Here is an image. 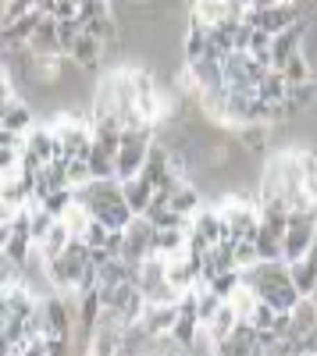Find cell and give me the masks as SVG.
I'll use <instances>...</instances> for the list:
<instances>
[{"label": "cell", "mask_w": 317, "mask_h": 356, "mask_svg": "<svg viewBox=\"0 0 317 356\" xmlns=\"http://www.w3.org/2000/svg\"><path fill=\"white\" fill-rule=\"evenodd\" d=\"M68 243H72V228H68L65 221H57V225L43 235V243H40L36 250H40V257L50 264V260H57V257L65 253V246H68Z\"/></svg>", "instance_id": "obj_15"}, {"label": "cell", "mask_w": 317, "mask_h": 356, "mask_svg": "<svg viewBox=\"0 0 317 356\" xmlns=\"http://www.w3.org/2000/svg\"><path fill=\"white\" fill-rule=\"evenodd\" d=\"M175 321H179V307H164V303H147V310H143V317H139V324L154 339L168 335L171 328H175Z\"/></svg>", "instance_id": "obj_7"}, {"label": "cell", "mask_w": 317, "mask_h": 356, "mask_svg": "<svg viewBox=\"0 0 317 356\" xmlns=\"http://www.w3.org/2000/svg\"><path fill=\"white\" fill-rule=\"evenodd\" d=\"M300 18H307L296 4L293 8H257V11H246L243 15V22L250 25V29H261V33H268V36H278V33H285L289 25H296Z\"/></svg>", "instance_id": "obj_4"}, {"label": "cell", "mask_w": 317, "mask_h": 356, "mask_svg": "<svg viewBox=\"0 0 317 356\" xmlns=\"http://www.w3.org/2000/svg\"><path fill=\"white\" fill-rule=\"evenodd\" d=\"M257 264V246L253 243H236V267H253Z\"/></svg>", "instance_id": "obj_27"}, {"label": "cell", "mask_w": 317, "mask_h": 356, "mask_svg": "<svg viewBox=\"0 0 317 356\" xmlns=\"http://www.w3.org/2000/svg\"><path fill=\"white\" fill-rule=\"evenodd\" d=\"M143 218H147L157 232H161V228H186V232H189V225H193L189 218H182V214H175V211H168V207H164V211H147Z\"/></svg>", "instance_id": "obj_25"}, {"label": "cell", "mask_w": 317, "mask_h": 356, "mask_svg": "<svg viewBox=\"0 0 317 356\" xmlns=\"http://www.w3.org/2000/svg\"><path fill=\"white\" fill-rule=\"evenodd\" d=\"M154 146V129H129L122 132V143H118V154H114V175L118 182H129L143 171V161H147Z\"/></svg>", "instance_id": "obj_1"}, {"label": "cell", "mask_w": 317, "mask_h": 356, "mask_svg": "<svg viewBox=\"0 0 317 356\" xmlns=\"http://www.w3.org/2000/svg\"><path fill=\"white\" fill-rule=\"evenodd\" d=\"M204 196H200V189H196V182H182L175 193H171V200H168V211H175V214H182V218H196L200 211H204Z\"/></svg>", "instance_id": "obj_9"}, {"label": "cell", "mask_w": 317, "mask_h": 356, "mask_svg": "<svg viewBox=\"0 0 317 356\" xmlns=\"http://www.w3.org/2000/svg\"><path fill=\"white\" fill-rule=\"evenodd\" d=\"M90 178H118L114 175V157L107 154V150H100V146L93 143V150H90Z\"/></svg>", "instance_id": "obj_24"}, {"label": "cell", "mask_w": 317, "mask_h": 356, "mask_svg": "<svg viewBox=\"0 0 317 356\" xmlns=\"http://www.w3.org/2000/svg\"><path fill=\"white\" fill-rule=\"evenodd\" d=\"M0 200H4L15 214L25 211V207L33 203V175H25V171L4 175L0 178Z\"/></svg>", "instance_id": "obj_6"}, {"label": "cell", "mask_w": 317, "mask_h": 356, "mask_svg": "<svg viewBox=\"0 0 317 356\" xmlns=\"http://www.w3.org/2000/svg\"><path fill=\"white\" fill-rule=\"evenodd\" d=\"M15 356H47V339H33L22 349H15Z\"/></svg>", "instance_id": "obj_28"}, {"label": "cell", "mask_w": 317, "mask_h": 356, "mask_svg": "<svg viewBox=\"0 0 317 356\" xmlns=\"http://www.w3.org/2000/svg\"><path fill=\"white\" fill-rule=\"evenodd\" d=\"M122 196H125L129 211L136 218H143V214H147V207H150V200H154V186L143 182V178H129V182H122Z\"/></svg>", "instance_id": "obj_13"}, {"label": "cell", "mask_w": 317, "mask_h": 356, "mask_svg": "<svg viewBox=\"0 0 317 356\" xmlns=\"http://www.w3.org/2000/svg\"><path fill=\"white\" fill-rule=\"evenodd\" d=\"M314 235H317V211L289 214V225H285V235H282V260L285 264L303 260L314 246Z\"/></svg>", "instance_id": "obj_2"}, {"label": "cell", "mask_w": 317, "mask_h": 356, "mask_svg": "<svg viewBox=\"0 0 317 356\" xmlns=\"http://www.w3.org/2000/svg\"><path fill=\"white\" fill-rule=\"evenodd\" d=\"M4 146H22V139H18V136H11L4 125H0V150H4Z\"/></svg>", "instance_id": "obj_29"}, {"label": "cell", "mask_w": 317, "mask_h": 356, "mask_svg": "<svg viewBox=\"0 0 317 356\" xmlns=\"http://www.w3.org/2000/svg\"><path fill=\"white\" fill-rule=\"evenodd\" d=\"M8 235H11V221H0V253L8 246Z\"/></svg>", "instance_id": "obj_30"}, {"label": "cell", "mask_w": 317, "mask_h": 356, "mask_svg": "<svg viewBox=\"0 0 317 356\" xmlns=\"http://www.w3.org/2000/svg\"><path fill=\"white\" fill-rule=\"evenodd\" d=\"M239 285H243V278H239V267H236V271H221V275H214L204 289H211L214 296H221V300H232Z\"/></svg>", "instance_id": "obj_21"}, {"label": "cell", "mask_w": 317, "mask_h": 356, "mask_svg": "<svg viewBox=\"0 0 317 356\" xmlns=\"http://www.w3.org/2000/svg\"><path fill=\"white\" fill-rule=\"evenodd\" d=\"M147 257H154V225L147 218H132V225L122 232V260L143 264Z\"/></svg>", "instance_id": "obj_3"}, {"label": "cell", "mask_w": 317, "mask_h": 356, "mask_svg": "<svg viewBox=\"0 0 317 356\" xmlns=\"http://www.w3.org/2000/svg\"><path fill=\"white\" fill-rule=\"evenodd\" d=\"M282 79H285V86H307V82H314L317 79V72H314V65L307 61V54L300 50L289 65L282 68Z\"/></svg>", "instance_id": "obj_17"}, {"label": "cell", "mask_w": 317, "mask_h": 356, "mask_svg": "<svg viewBox=\"0 0 317 356\" xmlns=\"http://www.w3.org/2000/svg\"><path fill=\"white\" fill-rule=\"evenodd\" d=\"M0 125H4L11 136H18V139H22L29 129L36 125V111L18 97V100H11V104H8V111H4V114H0Z\"/></svg>", "instance_id": "obj_10"}, {"label": "cell", "mask_w": 317, "mask_h": 356, "mask_svg": "<svg viewBox=\"0 0 317 356\" xmlns=\"http://www.w3.org/2000/svg\"><path fill=\"white\" fill-rule=\"evenodd\" d=\"M289 282H293V289L300 292V300H310L314 289H317V264H314L310 257L289 264Z\"/></svg>", "instance_id": "obj_14"}, {"label": "cell", "mask_w": 317, "mask_h": 356, "mask_svg": "<svg viewBox=\"0 0 317 356\" xmlns=\"http://www.w3.org/2000/svg\"><path fill=\"white\" fill-rule=\"evenodd\" d=\"M236 321H239V314H236V307H232V303H228V300H225V303H221V310H218V314L211 317V324H207V328H204V332L211 335V342H221V339H228V332H232V328H236Z\"/></svg>", "instance_id": "obj_16"}, {"label": "cell", "mask_w": 317, "mask_h": 356, "mask_svg": "<svg viewBox=\"0 0 317 356\" xmlns=\"http://www.w3.org/2000/svg\"><path fill=\"white\" fill-rule=\"evenodd\" d=\"M54 225H57V218H54L50 211H43L40 203H29V232H33V243H36V246L43 243V235H47Z\"/></svg>", "instance_id": "obj_19"}, {"label": "cell", "mask_w": 317, "mask_h": 356, "mask_svg": "<svg viewBox=\"0 0 317 356\" xmlns=\"http://www.w3.org/2000/svg\"><path fill=\"white\" fill-rule=\"evenodd\" d=\"M221 296H214L211 289H196V317H200V328H207L211 317L221 310Z\"/></svg>", "instance_id": "obj_20"}, {"label": "cell", "mask_w": 317, "mask_h": 356, "mask_svg": "<svg viewBox=\"0 0 317 356\" xmlns=\"http://www.w3.org/2000/svg\"><path fill=\"white\" fill-rule=\"evenodd\" d=\"M186 239L189 232L186 228H154V257L161 260H171V257H182L186 253Z\"/></svg>", "instance_id": "obj_11"}, {"label": "cell", "mask_w": 317, "mask_h": 356, "mask_svg": "<svg viewBox=\"0 0 317 356\" xmlns=\"http://www.w3.org/2000/svg\"><path fill=\"white\" fill-rule=\"evenodd\" d=\"M82 36V25L75 22V18H68V22H57V40H61V54L68 57V50L75 47V40Z\"/></svg>", "instance_id": "obj_26"}, {"label": "cell", "mask_w": 317, "mask_h": 356, "mask_svg": "<svg viewBox=\"0 0 317 356\" xmlns=\"http://www.w3.org/2000/svg\"><path fill=\"white\" fill-rule=\"evenodd\" d=\"M36 203L43 207V211H50L57 221H61V218L72 211V203H75V200H72V189H57V193H47V196L36 200Z\"/></svg>", "instance_id": "obj_23"}, {"label": "cell", "mask_w": 317, "mask_h": 356, "mask_svg": "<svg viewBox=\"0 0 317 356\" xmlns=\"http://www.w3.org/2000/svg\"><path fill=\"white\" fill-rule=\"evenodd\" d=\"M285 93H289V86H285L282 72H275V68H268L261 75V82H257V100H261V104L285 107Z\"/></svg>", "instance_id": "obj_12"}, {"label": "cell", "mask_w": 317, "mask_h": 356, "mask_svg": "<svg viewBox=\"0 0 317 356\" xmlns=\"http://www.w3.org/2000/svg\"><path fill=\"white\" fill-rule=\"evenodd\" d=\"M168 335H171V342H179V346L189 353V346H193V342H196V335H200V321H196V317H182V314H179L175 328H171Z\"/></svg>", "instance_id": "obj_22"}, {"label": "cell", "mask_w": 317, "mask_h": 356, "mask_svg": "<svg viewBox=\"0 0 317 356\" xmlns=\"http://www.w3.org/2000/svg\"><path fill=\"white\" fill-rule=\"evenodd\" d=\"M68 61H72L75 68H82V72H97L100 61H104V47H100L90 33H82V36L75 40V47L68 50Z\"/></svg>", "instance_id": "obj_8"}, {"label": "cell", "mask_w": 317, "mask_h": 356, "mask_svg": "<svg viewBox=\"0 0 317 356\" xmlns=\"http://www.w3.org/2000/svg\"><path fill=\"white\" fill-rule=\"evenodd\" d=\"M253 246H257V260H282V235L264 228V225H261V232H257Z\"/></svg>", "instance_id": "obj_18"}, {"label": "cell", "mask_w": 317, "mask_h": 356, "mask_svg": "<svg viewBox=\"0 0 317 356\" xmlns=\"http://www.w3.org/2000/svg\"><path fill=\"white\" fill-rule=\"evenodd\" d=\"M25 50L33 54V57H40V61H54V57H65V54H61V40H57V18H43V22L36 25L33 40L25 43Z\"/></svg>", "instance_id": "obj_5"}]
</instances>
